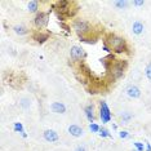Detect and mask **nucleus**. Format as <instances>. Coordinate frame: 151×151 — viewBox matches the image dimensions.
Listing matches in <instances>:
<instances>
[{"label": "nucleus", "mask_w": 151, "mask_h": 151, "mask_svg": "<svg viewBox=\"0 0 151 151\" xmlns=\"http://www.w3.org/2000/svg\"><path fill=\"white\" fill-rule=\"evenodd\" d=\"M119 137H120V138H128L129 133L127 132V130H122V132H119Z\"/></svg>", "instance_id": "b1692460"}, {"label": "nucleus", "mask_w": 151, "mask_h": 151, "mask_svg": "<svg viewBox=\"0 0 151 151\" xmlns=\"http://www.w3.org/2000/svg\"><path fill=\"white\" fill-rule=\"evenodd\" d=\"M74 151H87V149H85V146H81V145H80V146H78Z\"/></svg>", "instance_id": "bb28decb"}, {"label": "nucleus", "mask_w": 151, "mask_h": 151, "mask_svg": "<svg viewBox=\"0 0 151 151\" xmlns=\"http://www.w3.org/2000/svg\"><path fill=\"white\" fill-rule=\"evenodd\" d=\"M84 112H85V116H87V119L89 120L91 123L94 122V112H93V106L92 105H88L84 107Z\"/></svg>", "instance_id": "4468645a"}, {"label": "nucleus", "mask_w": 151, "mask_h": 151, "mask_svg": "<svg viewBox=\"0 0 151 151\" xmlns=\"http://www.w3.org/2000/svg\"><path fill=\"white\" fill-rule=\"evenodd\" d=\"M73 29L75 30V32L79 36H85L87 34L91 32L92 26H91V23L84 21V19H75L73 22Z\"/></svg>", "instance_id": "f03ea898"}, {"label": "nucleus", "mask_w": 151, "mask_h": 151, "mask_svg": "<svg viewBox=\"0 0 151 151\" xmlns=\"http://www.w3.org/2000/svg\"><path fill=\"white\" fill-rule=\"evenodd\" d=\"M70 57L73 61H81L87 57V53L79 45H73L70 48Z\"/></svg>", "instance_id": "39448f33"}, {"label": "nucleus", "mask_w": 151, "mask_h": 151, "mask_svg": "<svg viewBox=\"0 0 151 151\" xmlns=\"http://www.w3.org/2000/svg\"><path fill=\"white\" fill-rule=\"evenodd\" d=\"M68 133H70L73 137H75V138H79V137H81L84 134V130L81 127H79L76 124H73L68 127Z\"/></svg>", "instance_id": "1a4fd4ad"}, {"label": "nucleus", "mask_w": 151, "mask_h": 151, "mask_svg": "<svg viewBox=\"0 0 151 151\" xmlns=\"http://www.w3.org/2000/svg\"><path fill=\"white\" fill-rule=\"evenodd\" d=\"M50 110H52L54 114H65L66 112V106L62 102H53L50 105Z\"/></svg>", "instance_id": "9b49d317"}, {"label": "nucleus", "mask_w": 151, "mask_h": 151, "mask_svg": "<svg viewBox=\"0 0 151 151\" xmlns=\"http://www.w3.org/2000/svg\"><path fill=\"white\" fill-rule=\"evenodd\" d=\"M114 5L118 9H127L128 5H129V3L127 1V0H116V1L114 3Z\"/></svg>", "instance_id": "dca6fc26"}, {"label": "nucleus", "mask_w": 151, "mask_h": 151, "mask_svg": "<svg viewBox=\"0 0 151 151\" xmlns=\"http://www.w3.org/2000/svg\"><path fill=\"white\" fill-rule=\"evenodd\" d=\"M32 39L35 40L37 44H44L48 39H49V34H48V32H43V31H36L32 35Z\"/></svg>", "instance_id": "6e6552de"}, {"label": "nucleus", "mask_w": 151, "mask_h": 151, "mask_svg": "<svg viewBox=\"0 0 151 151\" xmlns=\"http://www.w3.org/2000/svg\"><path fill=\"white\" fill-rule=\"evenodd\" d=\"M111 50H114L115 53H125L128 52V45H127V42L124 37L118 36V35H109V40L107 43Z\"/></svg>", "instance_id": "f257e3e1"}, {"label": "nucleus", "mask_w": 151, "mask_h": 151, "mask_svg": "<svg viewBox=\"0 0 151 151\" xmlns=\"http://www.w3.org/2000/svg\"><path fill=\"white\" fill-rule=\"evenodd\" d=\"M127 94H128V97L130 98H139L141 97V89L137 87V85H129L128 88H127Z\"/></svg>", "instance_id": "9d476101"}, {"label": "nucleus", "mask_w": 151, "mask_h": 151, "mask_svg": "<svg viewBox=\"0 0 151 151\" xmlns=\"http://www.w3.org/2000/svg\"><path fill=\"white\" fill-rule=\"evenodd\" d=\"M89 129L92 130V133H98L99 129H101V127L97 125L96 123H91V124H89Z\"/></svg>", "instance_id": "aec40b11"}, {"label": "nucleus", "mask_w": 151, "mask_h": 151, "mask_svg": "<svg viewBox=\"0 0 151 151\" xmlns=\"http://www.w3.org/2000/svg\"><path fill=\"white\" fill-rule=\"evenodd\" d=\"M13 31H14L17 35L23 36V35H26V34H29V29L23 25H16L14 27H13Z\"/></svg>", "instance_id": "2eb2a0df"}, {"label": "nucleus", "mask_w": 151, "mask_h": 151, "mask_svg": "<svg viewBox=\"0 0 151 151\" xmlns=\"http://www.w3.org/2000/svg\"><path fill=\"white\" fill-rule=\"evenodd\" d=\"M98 134L102 137V138H106V137H110V132L106 128H101L98 132Z\"/></svg>", "instance_id": "4be33fe9"}, {"label": "nucleus", "mask_w": 151, "mask_h": 151, "mask_svg": "<svg viewBox=\"0 0 151 151\" xmlns=\"http://www.w3.org/2000/svg\"><path fill=\"white\" fill-rule=\"evenodd\" d=\"M133 146L136 147L137 151H145V146H143L142 142H134L133 143Z\"/></svg>", "instance_id": "5701e85b"}, {"label": "nucleus", "mask_w": 151, "mask_h": 151, "mask_svg": "<svg viewBox=\"0 0 151 151\" xmlns=\"http://www.w3.org/2000/svg\"><path fill=\"white\" fill-rule=\"evenodd\" d=\"M60 26L62 27V29H65V30H66V31H70V27H68V26L66 25V23H63V22H60Z\"/></svg>", "instance_id": "a878e982"}, {"label": "nucleus", "mask_w": 151, "mask_h": 151, "mask_svg": "<svg viewBox=\"0 0 151 151\" xmlns=\"http://www.w3.org/2000/svg\"><path fill=\"white\" fill-rule=\"evenodd\" d=\"M19 105H21V107L22 109H25V110H27V109H29L30 107V99L29 98H22L21 99V102H19Z\"/></svg>", "instance_id": "6ab92c4d"}, {"label": "nucleus", "mask_w": 151, "mask_h": 151, "mask_svg": "<svg viewBox=\"0 0 151 151\" xmlns=\"http://www.w3.org/2000/svg\"><path fill=\"white\" fill-rule=\"evenodd\" d=\"M146 151H151V145L149 142H146Z\"/></svg>", "instance_id": "cd10ccee"}, {"label": "nucleus", "mask_w": 151, "mask_h": 151, "mask_svg": "<svg viewBox=\"0 0 151 151\" xmlns=\"http://www.w3.org/2000/svg\"><path fill=\"white\" fill-rule=\"evenodd\" d=\"M133 151H137V150H136V149H134V150H133Z\"/></svg>", "instance_id": "c85d7f7f"}, {"label": "nucleus", "mask_w": 151, "mask_h": 151, "mask_svg": "<svg viewBox=\"0 0 151 151\" xmlns=\"http://www.w3.org/2000/svg\"><path fill=\"white\" fill-rule=\"evenodd\" d=\"M99 118H101L102 123H109L111 120V111H110V107L106 104V101H101L99 104Z\"/></svg>", "instance_id": "423d86ee"}, {"label": "nucleus", "mask_w": 151, "mask_h": 151, "mask_svg": "<svg viewBox=\"0 0 151 151\" xmlns=\"http://www.w3.org/2000/svg\"><path fill=\"white\" fill-rule=\"evenodd\" d=\"M130 119H132V114H129V112H123V114H122L123 124H128V123L130 122Z\"/></svg>", "instance_id": "a211bd4d"}, {"label": "nucleus", "mask_w": 151, "mask_h": 151, "mask_svg": "<svg viewBox=\"0 0 151 151\" xmlns=\"http://www.w3.org/2000/svg\"><path fill=\"white\" fill-rule=\"evenodd\" d=\"M27 11L30 13H39V1H36V0H31V1L27 3Z\"/></svg>", "instance_id": "ddd939ff"}, {"label": "nucleus", "mask_w": 151, "mask_h": 151, "mask_svg": "<svg viewBox=\"0 0 151 151\" xmlns=\"http://www.w3.org/2000/svg\"><path fill=\"white\" fill-rule=\"evenodd\" d=\"M143 30H145V26H143L142 22H139V21L133 22V25H132V31H133V34H134V35H141V34L143 32Z\"/></svg>", "instance_id": "f8f14e48"}, {"label": "nucleus", "mask_w": 151, "mask_h": 151, "mask_svg": "<svg viewBox=\"0 0 151 151\" xmlns=\"http://www.w3.org/2000/svg\"><path fill=\"white\" fill-rule=\"evenodd\" d=\"M145 75H146V78L151 81V61H150L149 63H147V66H146V68H145Z\"/></svg>", "instance_id": "412c9836"}, {"label": "nucleus", "mask_w": 151, "mask_h": 151, "mask_svg": "<svg viewBox=\"0 0 151 151\" xmlns=\"http://www.w3.org/2000/svg\"><path fill=\"white\" fill-rule=\"evenodd\" d=\"M43 137H44V139H45L47 142H57V141L60 139V136H58V133L56 132V130H53V129L44 130Z\"/></svg>", "instance_id": "0eeeda50"}, {"label": "nucleus", "mask_w": 151, "mask_h": 151, "mask_svg": "<svg viewBox=\"0 0 151 151\" xmlns=\"http://www.w3.org/2000/svg\"><path fill=\"white\" fill-rule=\"evenodd\" d=\"M145 3L146 1H143V0H136V1H133V4L136 6H142V5H145Z\"/></svg>", "instance_id": "393cba45"}, {"label": "nucleus", "mask_w": 151, "mask_h": 151, "mask_svg": "<svg viewBox=\"0 0 151 151\" xmlns=\"http://www.w3.org/2000/svg\"><path fill=\"white\" fill-rule=\"evenodd\" d=\"M14 132H18V133H21L23 138H26V137H27L26 132H25V129H23V125L21 124V123H14Z\"/></svg>", "instance_id": "f3484780"}, {"label": "nucleus", "mask_w": 151, "mask_h": 151, "mask_svg": "<svg viewBox=\"0 0 151 151\" xmlns=\"http://www.w3.org/2000/svg\"><path fill=\"white\" fill-rule=\"evenodd\" d=\"M49 23V12H39L34 18V25L36 29H44Z\"/></svg>", "instance_id": "20e7f679"}, {"label": "nucleus", "mask_w": 151, "mask_h": 151, "mask_svg": "<svg viewBox=\"0 0 151 151\" xmlns=\"http://www.w3.org/2000/svg\"><path fill=\"white\" fill-rule=\"evenodd\" d=\"M127 61L124 60H116L114 63H112V66H111V75H112V78L115 79H120L124 75V71H125V68H127Z\"/></svg>", "instance_id": "7ed1b4c3"}]
</instances>
